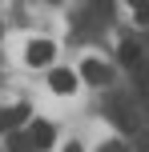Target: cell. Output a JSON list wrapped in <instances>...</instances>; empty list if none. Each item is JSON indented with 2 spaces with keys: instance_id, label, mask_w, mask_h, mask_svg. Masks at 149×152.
<instances>
[{
  "instance_id": "obj_1",
  "label": "cell",
  "mask_w": 149,
  "mask_h": 152,
  "mask_svg": "<svg viewBox=\"0 0 149 152\" xmlns=\"http://www.w3.org/2000/svg\"><path fill=\"white\" fill-rule=\"evenodd\" d=\"M24 136H28V144H32V152H40V148H48V144H53V136H56V132H53V124L36 120V124H32L28 132H24Z\"/></svg>"
},
{
  "instance_id": "obj_2",
  "label": "cell",
  "mask_w": 149,
  "mask_h": 152,
  "mask_svg": "<svg viewBox=\"0 0 149 152\" xmlns=\"http://www.w3.org/2000/svg\"><path fill=\"white\" fill-rule=\"evenodd\" d=\"M53 52H56V48H53V40H32V44H28V52H24V60L36 68V64H48V60H53Z\"/></svg>"
},
{
  "instance_id": "obj_3",
  "label": "cell",
  "mask_w": 149,
  "mask_h": 152,
  "mask_svg": "<svg viewBox=\"0 0 149 152\" xmlns=\"http://www.w3.org/2000/svg\"><path fill=\"white\" fill-rule=\"evenodd\" d=\"M48 88H53L56 96H69V92L77 88V72H69V68H56L53 76H48Z\"/></svg>"
},
{
  "instance_id": "obj_4",
  "label": "cell",
  "mask_w": 149,
  "mask_h": 152,
  "mask_svg": "<svg viewBox=\"0 0 149 152\" xmlns=\"http://www.w3.org/2000/svg\"><path fill=\"white\" fill-rule=\"evenodd\" d=\"M24 116H28V108H24V104L0 108V132H16V128L24 124Z\"/></svg>"
},
{
  "instance_id": "obj_5",
  "label": "cell",
  "mask_w": 149,
  "mask_h": 152,
  "mask_svg": "<svg viewBox=\"0 0 149 152\" xmlns=\"http://www.w3.org/2000/svg\"><path fill=\"white\" fill-rule=\"evenodd\" d=\"M81 76H85L89 84H105V80H109V68H105L101 60H85V64H81Z\"/></svg>"
},
{
  "instance_id": "obj_6",
  "label": "cell",
  "mask_w": 149,
  "mask_h": 152,
  "mask_svg": "<svg viewBox=\"0 0 149 152\" xmlns=\"http://www.w3.org/2000/svg\"><path fill=\"white\" fill-rule=\"evenodd\" d=\"M121 60L125 64H141V44H137V40H125V44H121Z\"/></svg>"
},
{
  "instance_id": "obj_7",
  "label": "cell",
  "mask_w": 149,
  "mask_h": 152,
  "mask_svg": "<svg viewBox=\"0 0 149 152\" xmlns=\"http://www.w3.org/2000/svg\"><path fill=\"white\" fill-rule=\"evenodd\" d=\"M8 152H32L28 136H24V132H8Z\"/></svg>"
},
{
  "instance_id": "obj_8",
  "label": "cell",
  "mask_w": 149,
  "mask_h": 152,
  "mask_svg": "<svg viewBox=\"0 0 149 152\" xmlns=\"http://www.w3.org/2000/svg\"><path fill=\"white\" fill-rule=\"evenodd\" d=\"M101 152H125V148H121L117 140H109V144H101Z\"/></svg>"
},
{
  "instance_id": "obj_9",
  "label": "cell",
  "mask_w": 149,
  "mask_h": 152,
  "mask_svg": "<svg viewBox=\"0 0 149 152\" xmlns=\"http://www.w3.org/2000/svg\"><path fill=\"white\" fill-rule=\"evenodd\" d=\"M64 152H81V144H69V148H64Z\"/></svg>"
}]
</instances>
